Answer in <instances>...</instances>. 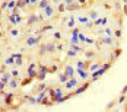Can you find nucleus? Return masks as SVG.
Wrapping results in <instances>:
<instances>
[{"instance_id": "nucleus-52", "label": "nucleus", "mask_w": 127, "mask_h": 112, "mask_svg": "<svg viewBox=\"0 0 127 112\" xmlns=\"http://www.w3.org/2000/svg\"><path fill=\"white\" fill-rule=\"evenodd\" d=\"M0 38H1V32H0Z\"/></svg>"}, {"instance_id": "nucleus-4", "label": "nucleus", "mask_w": 127, "mask_h": 112, "mask_svg": "<svg viewBox=\"0 0 127 112\" xmlns=\"http://www.w3.org/2000/svg\"><path fill=\"white\" fill-rule=\"evenodd\" d=\"M13 58H15V64L16 65H22L23 60H22V55H21V54H13Z\"/></svg>"}, {"instance_id": "nucleus-35", "label": "nucleus", "mask_w": 127, "mask_h": 112, "mask_svg": "<svg viewBox=\"0 0 127 112\" xmlns=\"http://www.w3.org/2000/svg\"><path fill=\"white\" fill-rule=\"evenodd\" d=\"M69 55H70V57H75V55H76V52H75L73 49H70V51H69Z\"/></svg>"}, {"instance_id": "nucleus-29", "label": "nucleus", "mask_w": 127, "mask_h": 112, "mask_svg": "<svg viewBox=\"0 0 127 112\" xmlns=\"http://www.w3.org/2000/svg\"><path fill=\"white\" fill-rule=\"evenodd\" d=\"M12 63H15V58H13V55H12L10 58H7V60H6V64H12Z\"/></svg>"}, {"instance_id": "nucleus-11", "label": "nucleus", "mask_w": 127, "mask_h": 112, "mask_svg": "<svg viewBox=\"0 0 127 112\" xmlns=\"http://www.w3.org/2000/svg\"><path fill=\"white\" fill-rule=\"evenodd\" d=\"M83 6H80V4H78V3H72V4H69L67 6V9L69 10H75V9H82Z\"/></svg>"}, {"instance_id": "nucleus-48", "label": "nucleus", "mask_w": 127, "mask_h": 112, "mask_svg": "<svg viewBox=\"0 0 127 112\" xmlns=\"http://www.w3.org/2000/svg\"><path fill=\"white\" fill-rule=\"evenodd\" d=\"M91 17H96V12H92L91 13Z\"/></svg>"}, {"instance_id": "nucleus-42", "label": "nucleus", "mask_w": 127, "mask_h": 112, "mask_svg": "<svg viewBox=\"0 0 127 112\" xmlns=\"http://www.w3.org/2000/svg\"><path fill=\"white\" fill-rule=\"evenodd\" d=\"M12 74H13V76H15V77H16V76L19 74V71H18V70H13V71H12Z\"/></svg>"}, {"instance_id": "nucleus-37", "label": "nucleus", "mask_w": 127, "mask_h": 112, "mask_svg": "<svg viewBox=\"0 0 127 112\" xmlns=\"http://www.w3.org/2000/svg\"><path fill=\"white\" fill-rule=\"evenodd\" d=\"M94 23H95V25H99V23H102V19H96Z\"/></svg>"}, {"instance_id": "nucleus-26", "label": "nucleus", "mask_w": 127, "mask_h": 112, "mask_svg": "<svg viewBox=\"0 0 127 112\" xmlns=\"http://www.w3.org/2000/svg\"><path fill=\"white\" fill-rule=\"evenodd\" d=\"M50 29H53V26H51V25H47V26L41 28V33H42V32H45V31H50Z\"/></svg>"}, {"instance_id": "nucleus-25", "label": "nucleus", "mask_w": 127, "mask_h": 112, "mask_svg": "<svg viewBox=\"0 0 127 112\" xmlns=\"http://www.w3.org/2000/svg\"><path fill=\"white\" fill-rule=\"evenodd\" d=\"M78 71H79V74L82 76V77H83V79H86V77H88V73H85L83 70H80V68H78Z\"/></svg>"}, {"instance_id": "nucleus-40", "label": "nucleus", "mask_w": 127, "mask_h": 112, "mask_svg": "<svg viewBox=\"0 0 127 112\" xmlns=\"http://www.w3.org/2000/svg\"><path fill=\"white\" fill-rule=\"evenodd\" d=\"M80 22H83V23H88V19H86V17H80Z\"/></svg>"}, {"instance_id": "nucleus-27", "label": "nucleus", "mask_w": 127, "mask_h": 112, "mask_svg": "<svg viewBox=\"0 0 127 112\" xmlns=\"http://www.w3.org/2000/svg\"><path fill=\"white\" fill-rule=\"evenodd\" d=\"M64 9H66V4L64 3H60L59 4V12H64Z\"/></svg>"}, {"instance_id": "nucleus-10", "label": "nucleus", "mask_w": 127, "mask_h": 112, "mask_svg": "<svg viewBox=\"0 0 127 112\" xmlns=\"http://www.w3.org/2000/svg\"><path fill=\"white\" fill-rule=\"evenodd\" d=\"M105 71H107L105 68H101V70H96L95 73H94V80H96L98 77H99V76H101V74H104Z\"/></svg>"}, {"instance_id": "nucleus-8", "label": "nucleus", "mask_w": 127, "mask_h": 112, "mask_svg": "<svg viewBox=\"0 0 127 112\" xmlns=\"http://www.w3.org/2000/svg\"><path fill=\"white\" fill-rule=\"evenodd\" d=\"M70 79L67 74H64V73H62V74H59V81L60 83H67V80Z\"/></svg>"}, {"instance_id": "nucleus-33", "label": "nucleus", "mask_w": 127, "mask_h": 112, "mask_svg": "<svg viewBox=\"0 0 127 112\" xmlns=\"http://www.w3.org/2000/svg\"><path fill=\"white\" fill-rule=\"evenodd\" d=\"M98 67H99V64H94V65L91 67V70H92V71H96V68H98Z\"/></svg>"}, {"instance_id": "nucleus-46", "label": "nucleus", "mask_w": 127, "mask_h": 112, "mask_svg": "<svg viewBox=\"0 0 127 112\" xmlns=\"http://www.w3.org/2000/svg\"><path fill=\"white\" fill-rule=\"evenodd\" d=\"M123 100H124V96L121 95V97H120V99H118V102H120V103H123Z\"/></svg>"}, {"instance_id": "nucleus-13", "label": "nucleus", "mask_w": 127, "mask_h": 112, "mask_svg": "<svg viewBox=\"0 0 127 112\" xmlns=\"http://www.w3.org/2000/svg\"><path fill=\"white\" fill-rule=\"evenodd\" d=\"M9 79H10V74H3L1 76V83H4V84H7V81H9Z\"/></svg>"}, {"instance_id": "nucleus-1", "label": "nucleus", "mask_w": 127, "mask_h": 112, "mask_svg": "<svg viewBox=\"0 0 127 112\" xmlns=\"http://www.w3.org/2000/svg\"><path fill=\"white\" fill-rule=\"evenodd\" d=\"M47 73H48V67L47 65H40L38 67V74H37V79L40 80V81H42V80L45 79V76H47Z\"/></svg>"}, {"instance_id": "nucleus-51", "label": "nucleus", "mask_w": 127, "mask_h": 112, "mask_svg": "<svg viewBox=\"0 0 127 112\" xmlns=\"http://www.w3.org/2000/svg\"><path fill=\"white\" fill-rule=\"evenodd\" d=\"M123 1H124V3H127V0H123Z\"/></svg>"}, {"instance_id": "nucleus-34", "label": "nucleus", "mask_w": 127, "mask_h": 112, "mask_svg": "<svg viewBox=\"0 0 127 112\" xmlns=\"http://www.w3.org/2000/svg\"><path fill=\"white\" fill-rule=\"evenodd\" d=\"M69 26H75V19H73V17L70 19V22H69Z\"/></svg>"}, {"instance_id": "nucleus-18", "label": "nucleus", "mask_w": 127, "mask_h": 112, "mask_svg": "<svg viewBox=\"0 0 127 112\" xmlns=\"http://www.w3.org/2000/svg\"><path fill=\"white\" fill-rule=\"evenodd\" d=\"M45 15H47V16H51V15H53V7H51L50 4L45 7Z\"/></svg>"}, {"instance_id": "nucleus-44", "label": "nucleus", "mask_w": 127, "mask_h": 112, "mask_svg": "<svg viewBox=\"0 0 127 112\" xmlns=\"http://www.w3.org/2000/svg\"><path fill=\"white\" fill-rule=\"evenodd\" d=\"M72 3H73V0H66V4H67V6H69V4H72Z\"/></svg>"}, {"instance_id": "nucleus-3", "label": "nucleus", "mask_w": 127, "mask_h": 112, "mask_svg": "<svg viewBox=\"0 0 127 112\" xmlns=\"http://www.w3.org/2000/svg\"><path fill=\"white\" fill-rule=\"evenodd\" d=\"M12 99H13V93H7L6 95V99H4V105L6 106H10L12 105Z\"/></svg>"}, {"instance_id": "nucleus-30", "label": "nucleus", "mask_w": 127, "mask_h": 112, "mask_svg": "<svg viewBox=\"0 0 127 112\" xmlns=\"http://www.w3.org/2000/svg\"><path fill=\"white\" fill-rule=\"evenodd\" d=\"M45 89H47V87H45V84H44V83L38 86V90H41V92H42V90H45Z\"/></svg>"}, {"instance_id": "nucleus-22", "label": "nucleus", "mask_w": 127, "mask_h": 112, "mask_svg": "<svg viewBox=\"0 0 127 112\" xmlns=\"http://www.w3.org/2000/svg\"><path fill=\"white\" fill-rule=\"evenodd\" d=\"M120 54H121V49L118 48V49H115V51H114V54H111V57H112V58H117Z\"/></svg>"}, {"instance_id": "nucleus-45", "label": "nucleus", "mask_w": 127, "mask_h": 112, "mask_svg": "<svg viewBox=\"0 0 127 112\" xmlns=\"http://www.w3.org/2000/svg\"><path fill=\"white\" fill-rule=\"evenodd\" d=\"M19 22H21V16L18 15V16H16V23H19Z\"/></svg>"}, {"instance_id": "nucleus-36", "label": "nucleus", "mask_w": 127, "mask_h": 112, "mask_svg": "<svg viewBox=\"0 0 127 112\" xmlns=\"http://www.w3.org/2000/svg\"><path fill=\"white\" fill-rule=\"evenodd\" d=\"M4 86H6L4 83H0V92H3V90H4Z\"/></svg>"}, {"instance_id": "nucleus-2", "label": "nucleus", "mask_w": 127, "mask_h": 112, "mask_svg": "<svg viewBox=\"0 0 127 112\" xmlns=\"http://www.w3.org/2000/svg\"><path fill=\"white\" fill-rule=\"evenodd\" d=\"M37 74H38V70L35 68V64L31 63L28 67V77L29 79H37Z\"/></svg>"}, {"instance_id": "nucleus-15", "label": "nucleus", "mask_w": 127, "mask_h": 112, "mask_svg": "<svg viewBox=\"0 0 127 112\" xmlns=\"http://www.w3.org/2000/svg\"><path fill=\"white\" fill-rule=\"evenodd\" d=\"M37 42H38V39H37V38H29V39L26 41V44H28L29 47H31V45H34V44H37Z\"/></svg>"}, {"instance_id": "nucleus-39", "label": "nucleus", "mask_w": 127, "mask_h": 112, "mask_svg": "<svg viewBox=\"0 0 127 112\" xmlns=\"http://www.w3.org/2000/svg\"><path fill=\"white\" fill-rule=\"evenodd\" d=\"M28 83H31V79H29V77H28V79H25V81H23L22 84H28Z\"/></svg>"}, {"instance_id": "nucleus-38", "label": "nucleus", "mask_w": 127, "mask_h": 112, "mask_svg": "<svg viewBox=\"0 0 127 112\" xmlns=\"http://www.w3.org/2000/svg\"><path fill=\"white\" fill-rule=\"evenodd\" d=\"M72 33H73V35H78V33H79V29H78V28H75V29H73V32H72Z\"/></svg>"}, {"instance_id": "nucleus-12", "label": "nucleus", "mask_w": 127, "mask_h": 112, "mask_svg": "<svg viewBox=\"0 0 127 112\" xmlns=\"http://www.w3.org/2000/svg\"><path fill=\"white\" fill-rule=\"evenodd\" d=\"M47 52V44H41L40 45V55H44Z\"/></svg>"}, {"instance_id": "nucleus-53", "label": "nucleus", "mask_w": 127, "mask_h": 112, "mask_svg": "<svg viewBox=\"0 0 127 112\" xmlns=\"http://www.w3.org/2000/svg\"><path fill=\"white\" fill-rule=\"evenodd\" d=\"M53 1H57V0H53Z\"/></svg>"}, {"instance_id": "nucleus-41", "label": "nucleus", "mask_w": 127, "mask_h": 112, "mask_svg": "<svg viewBox=\"0 0 127 112\" xmlns=\"http://www.w3.org/2000/svg\"><path fill=\"white\" fill-rule=\"evenodd\" d=\"M54 38H57V39H60V38H62V35H60V33L57 32V33H54Z\"/></svg>"}, {"instance_id": "nucleus-31", "label": "nucleus", "mask_w": 127, "mask_h": 112, "mask_svg": "<svg viewBox=\"0 0 127 112\" xmlns=\"http://www.w3.org/2000/svg\"><path fill=\"white\" fill-rule=\"evenodd\" d=\"M10 86H12V87H18V81H16V80H12V81H10Z\"/></svg>"}, {"instance_id": "nucleus-28", "label": "nucleus", "mask_w": 127, "mask_h": 112, "mask_svg": "<svg viewBox=\"0 0 127 112\" xmlns=\"http://www.w3.org/2000/svg\"><path fill=\"white\" fill-rule=\"evenodd\" d=\"M15 6H16V0H12V1H9V4H7V7H12V9H13Z\"/></svg>"}, {"instance_id": "nucleus-24", "label": "nucleus", "mask_w": 127, "mask_h": 112, "mask_svg": "<svg viewBox=\"0 0 127 112\" xmlns=\"http://www.w3.org/2000/svg\"><path fill=\"white\" fill-rule=\"evenodd\" d=\"M101 42H104V44H112V39L111 38H104V39H101Z\"/></svg>"}, {"instance_id": "nucleus-5", "label": "nucleus", "mask_w": 127, "mask_h": 112, "mask_svg": "<svg viewBox=\"0 0 127 112\" xmlns=\"http://www.w3.org/2000/svg\"><path fill=\"white\" fill-rule=\"evenodd\" d=\"M76 84H78V80H76V79H73V77H70V81H67L66 87H67V89H72V87H75Z\"/></svg>"}, {"instance_id": "nucleus-49", "label": "nucleus", "mask_w": 127, "mask_h": 112, "mask_svg": "<svg viewBox=\"0 0 127 112\" xmlns=\"http://www.w3.org/2000/svg\"><path fill=\"white\" fill-rule=\"evenodd\" d=\"M37 1H38V0H31V3H32V4H35Z\"/></svg>"}, {"instance_id": "nucleus-23", "label": "nucleus", "mask_w": 127, "mask_h": 112, "mask_svg": "<svg viewBox=\"0 0 127 112\" xmlns=\"http://www.w3.org/2000/svg\"><path fill=\"white\" fill-rule=\"evenodd\" d=\"M94 54H95L94 51H86V52H85V55H86V58H92V57H94Z\"/></svg>"}, {"instance_id": "nucleus-7", "label": "nucleus", "mask_w": 127, "mask_h": 112, "mask_svg": "<svg viewBox=\"0 0 127 112\" xmlns=\"http://www.w3.org/2000/svg\"><path fill=\"white\" fill-rule=\"evenodd\" d=\"M40 19H38V16L37 15H31L28 17V25H34V23H37Z\"/></svg>"}, {"instance_id": "nucleus-50", "label": "nucleus", "mask_w": 127, "mask_h": 112, "mask_svg": "<svg viewBox=\"0 0 127 112\" xmlns=\"http://www.w3.org/2000/svg\"><path fill=\"white\" fill-rule=\"evenodd\" d=\"M76 1H80V3H85L86 0H76Z\"/></svg>"}, {"instance_id": "nucleus-19", "label": "nucleus", "mask_w": 127, "mask_h": 112, "mask_svg": "<svg viewBox=\"0 0 127 112\" xmlns=\"http://www.w3.org/2000/svg\"><path fill=\"white\" fill-rule=\"evenodd\" d=\"M47 6H48V0H41V1H40V7H41V9H45Z\"/></svg>"}, {"instance_id": "nucleus-21", "label": "nucleus", "mask_w": 127, "mask_h": 112, "mask_svg": "<svg viewBox=\"0 0 127 112\" xmlns=\"http://www.w3.org/2000/svg\"><path fill=\"white\" fill-rule=\"evenodd\" d=\"M57 70H59L57 65H51V67H48V73H56Z\"/></svg>"}, {"instance_id": "nucleus-43", "label": "nucleus", "mask_w": 127, "mask_h": 112, "mask_svg": "<svg viewBox=\"0 0 127 112\" xmlns=\"http://www.w3.org/2000/svg\"><path fill=\"white\" fill-rule=\"evenodd\" d=\"M18 33H19V32L16 31V29H13V31H12V35H13V36H16V35H18Z\"/></svg>"}, {"instance_id": "nucleus-6", "label": "nucleus", "mask_w": 127, "mask_h": 112, "mask_svg": "<svg viewBox=\"0 0 127 112\" xmlns=\"http://www.w3.org/2000/svg\"><path fill=\"white\" fill-rule=\"evenodd\" d=\"M88 87H89V83H85L83 86H80V87H78V89L75 90V93H76V95H79V93H82V92H85Z\"/></svg>"}, {"instance_id": "nucleus-16", "label": "nucleus", "mask_w": 127, "mask_h": 112, "mask_svg": "<svg viewBox=\"0 0 127 112\" xmlns=\"http://www.w3.org/2000/svg\"><path fill=\"white\" fill-rule=\"evenodd\" d=\"M78 67H79L80 70H83V68H88V63H85V61H79V63H78Z\"/></svg>"}, {"instance_id": "nucleus-14", "label": "nucleus", "mask_w": 127, "mask_h": 112, "mask_svg": "<svg viewBox=\"0 0 127 112\" xmlns=\"http://www.w3.org/2000/svg\"><path fill=\"white\" fill-rule=\"evenodd\" d=\"M51 102H53V100H51L50 97H44V99H41L40 103H42V105H51Z\"/></svg>"}, {"instance_id": "nucleus-9", "label": "nucleus", "mask_w": 127, "mask_h": 112, "mask_svg": "<svg viewBox=\"0 0 127 112\" xmlns=\"http://www.w3.org/2000/svg\"><path fill=\"white\" fill-rule=\"evenodd\" d=\"M64 74H67L69 77H73V67L67 65V67H66V70H64Z\"/></svg>"}, {"instance_id": "nucleus-47", "label": "nucleus", "mask_w": 127, "mask_h": 112, "mask_svg": "<svg viewBox=\"0 0 127 112\" xmlns=\"http://www.w3.org/2000/svg\"><path fill=\"white\" fill-rule=\"evenodd\" d=\"M115 35L117 36H121V31H115Z\"/></svg>"}, {"instance_id": "nucleus-32", "label": "nucleus", "mask_w": 127, "mask_h": 112, "mask_svg": "<svg viewBox=\"0 0 127 112\" xmlns=\"http://www.w3.org/2000/svg\"><path fill=\"white\" fill-rule=\"evenodd\" d=\"M110 67H111V63H107V64H104V65H102V68H105V70H108Z\"/></svg>"}, {"instance_id": "nucleus-20", "label": "nucleus", "mask_w": 127, "mask_h": 112, "mask_svg": "<svg viewBox=\"0 0 127 112\" xmlns=\"http://www.w3.org/2000/svg\"><path fill=\"white\" fill-rule=\"evenodd\" d=\"M47 51H48V52H54V51H56L54 44H47Z\"/></svg>"}, {"instance_id": "nucleus-17", "label": "nucleus", "mask_w": 127, "mask_h": 112, "mask_svg": "<svg viewBox=\"0 0 127 112\" xmlns=\"http://www.w3.org/2000/svg\"><path fill=\"white\" fill-rule=\"evenodd\" d=\"M25 6H26V4H25V0H18L15 7H25Z\"/></svg>"}]
</instances>
